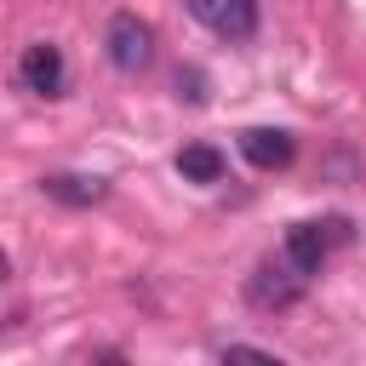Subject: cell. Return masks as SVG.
<instances>
[{
  "instance_id": "2",
  "label": "cell",
  "mask_w": 366,
  "mask_h": 366,
  "mask_svg": "<svg viewBox=\"0 0 366 366\" xmlns=\"http://www.w3.org/2000/svg\"><path fill=\"white\" fill-rule=\"evenodd\" d=\"M103 51H109V63L120 74H143L154 63V29L143 17H132V11H114L109 29H103Z\"/></svg>"
},
{
  "instance_id": "6",
  "label": "cell",
  "mask_w": 366,
  "mask_h": 366,
  "mask_svg": "<svg viewBox=\"0 0 366 366\" xmlns=\"http://www.w3.org/2000/svg\"><path fill=\"white\" fill-rule=\"evenodd\" d=\"M240 154H246L257 172H280V166H292L297 143H292V132H274V126H252V132H240Z\"/></svg>"
},
{
  "instance_id": "4",
  "label": "cell",
  "mask_w": 366,
  "mask_h": 366,
  "mask_svg": "<svg viewBox=\"0 0 366 366\" xmlns=\"http://www.w3.org/2000/svg\"><path fill=\"white\" fill-rule=\"evenodd\" d=\"M17 80H23V92H34V97H57V92L69 86V63H63L57 46L34 40V46L17 57Z\"/></svg>"
},
{
  "instance_id": "10",
  "label": "cell",
  "mask_w": 366,
  "mask_h": 366,
  "mask_svg": "<svg viewBox=\"0 0 366 366\" xmlns=\"http://www.w3.org/2000/svg\"><path fill=\"white\" fill-rule=\"evenodd\" d=\"M223 360H274V355L257 343H223Z\"/></svg>"
},
{
  "instance_id": "9",
  "label": "cell",
  "mask_w": 366,
  "mask_h": 366,
  "mask_svg": "<svg viewBox=\"0 0 366 366\" xmlns=\"http://www.w3.org/2000/svg\"><path fill=\"white\" fill-rule=\"evenodd\" d=\"M177 97H183V103H194V109L212 97V92H206V74H200L194 63H189V69H177Z\"/></svg>"
},
{
  "instance_id": "7",
  "label": "cell",
  "mask_w": 366,
  "mask_h": 366,
  "mask_svg": "<svg viewBox=\"0 0 366 366\" xmlns=\"http://www.w3.org/2000/svg\"><path fill=\"white\" fill-rule=\"evenodd\" d=\"M40 189L51 200H63V206H97L109 194V183L103 177H86V172H51V177H40Z\"/></svg>"
},
{
  "instance_id": "11",
  "label": "cell",
  "mask_w": 366,
  "mask_h": 366,
  "mask_svg": "<svg viewBox=\"0 0 366 366\" xmlns=\"http://www.w3.org/2000/svg\"><path fill=\"white\" fill-rule=\"evenodd\" d=\"M6 274H11V263H6V252H0V280H6Z\"/></svg>"
},
{
  "instance_id": "8",
  "label": "cell",
  "mask_w": 366,
  "mask_h": 366,
  "mask_svg": "<svg viewBox=\"0 0 366 366\" xmlns=\"http://www.w3.org/2000/svg\"><path fill=\"white\" fill-rule=\"evenodd\" d=\"M177 172H183L189 183H217V177H223V154H217L212 143H183V149H177Z\"/></svg>"
},
{
  "instance_id": "3",
  "label": "cell",
  "mask_w": 366,
  "mask_h": 366,
  "mask_svg": "<svg viewBox=\"0 0 366 366\" xmlns=\"http://www.w3.org/2000/svg\"><path fill=\"white\" fill-rule=\"evenodd\" d=\"M303 286H309L303 269H292L286 257H269V263H257L246 274V303L252 309H292L303 297Z\"/></svg>"
},
{
  "instance_id": "1",
  "label": "cell",
  "mask_w": 366,
  "mask_h": 366,
  "mask_svg": "<svg viewBox=\"0 0 366 366\" xmlns=\"http://www.w3.org/2000/svg\"><path fill=\"white\" fill-rule=\"evenodd\" d=\"M355 240V223L349 217H320V223H292L286 229V263L292 269H303V274H320V263H326V252L332 246H349Z\"/></svg>"
},
{
  "instance_id": "5",
  "label": "cell",
  "mask_w": 366,
  "mask_h": 366,
  "mask_svg": "<svg viewBox=\"0 0 366 366\" xmlns=\"http://www.w3.org/2000/svg\"><path fill=\"white\" fill-rule=\"evenodd\" d=\"M183 6L223 40H252V29H257V6L252 0H183Z\"/></svg>"
}]
</instances>
